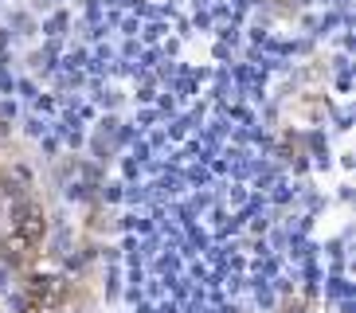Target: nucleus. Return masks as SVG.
<instances>
[{
	"instance_id": "1",
	"label": "nucleus",
	"mask_w": 356,
	"mask_h": 313,
	"mask_svg": "<svg viewBox=\"0 0 356 313\" xmlns=\"http://www.w3.org/2000/svg\"><path fill=\"white\" fill-rule=\"evenodd\" d=\"M43 231H47L43 211L35 208V204H20L8 219V247H20V250L35 247V243L43 239Z\"/></svg>"
}]
</instances>
